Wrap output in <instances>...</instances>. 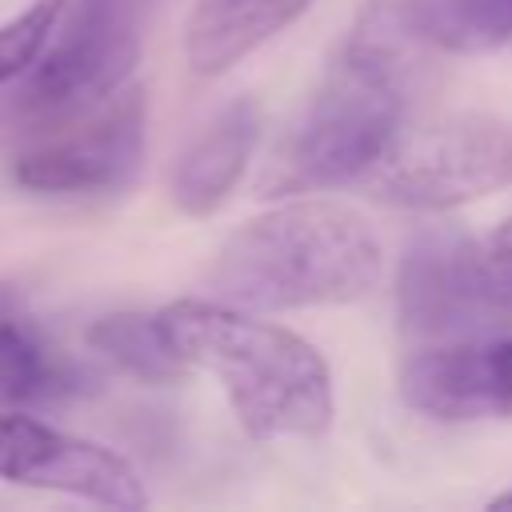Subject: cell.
I'll use <instances>...</instances> for the list:
<instances>
[{"label": "cell", "mask_w": 512, "mask_h": 512, "mask_svg": "<svg viewBox=\"0 0 512 512\" xmlns=\"http://www.w3.org/2000/svg\"><path fill=\"white\" fill-rule=\"evenodd\" d=\"M0 480L68 492L108 508H144L148 492L140 472L112 448L52 428L28 412H0Z\"/></svg>", "instance_id": "ba28073f"}, {"label": "cell", "mask_w": 512, "mask_h": 512, "mask_svg": "<svg viewBox=\"0 0 512 512\" xmlns=\"http://www.w3.org/2000/svg\"><path fill=\"white\" fill-rule=\"evenodd\" d=\"M364 192L388 208L448 212L512 188V120L448 116L396 132L364 172Z\"/></svg>", "instance_id": "5b68a950"}, {"label": "cell", "mask_w": 512, "mask_h": 512, "mask_svg": "<svg viewBox=\"0 0 512 512\" xmlns=\"http://www.w3.org/2000/svg\"><path fill=\"white\" fill-rule=\"evenodd\" d=\"M160 0H68L44 56L12 96V112L48 128L80 116L128 84L144 28Z\"/></svg>", "instance_id": "277c9868"}, {"label": "cell", "mask_w": 512, "mask_h": 512, "mask_svg": "<svg viewBox=\"0 0 512 512\" xmlns=\"http://www.w3.org/2000/svg\"><path fill=\"white\" fill-rule=\"evenodd\" d=\"M404 20L440 52L472 56L512 40V0H400Z\"/></svg>", "instance_id": "7c38bea8"}, {"label": "cell", "mask_w": 512, "mask_h": 512, "mask_svg": "<svg viewBox=\"0 0 512 512\" xmlns=\"http://www.w3.org/2000/svg\"><path fill=\"white\" fill-rule=\"evenodd\" d=\"M260 128L264 116L252 96H236L216 108L172 164V204L184 216H212L244 176L260 144Z\"/></svg>", "instance_id": "30bf717a"}, {"label": "cell", "mask_w": 512, "mask_h": 512, "mask_svg": "<svg viewBox=\"0 0 512 512\" xmlns=\"http://www.w3.org/2000/svg\"><path fill=\"white\" fill-rule=\"evenodd\" d=\"M492 508H512V492H500V496H492Z\"/></svg>", "instance_id": "e0dca14e"}, {"label": "cell", "mask_w": 512, "mask_h": 512, "mask_svg": "<svg viewBox=\"0 0 512 512\" xmlns=\"http://www.w3.org/2000/svg\"><path fill=\"white\" fill-rule=\"evenodd\" d=\"M68 0H32L24 12L0 24V84L24 80L32 64L44 56Z\"/></svg>", "instance_id": "9a60e30c"}, {"label": "cell", "mask_w": 512, "mask_h": 512, "mask_svg": "<svg viewBox=\"0 0 512 512\" xmlns=\"http://www.w3.org/2000/svg\"><path fill=\"white\" fill-rule=\"evenodd\" d=\"M384 248L372 224L324 196H292L240 224L212 268L220 300L252 312L332 308L376 288Z\"/></svg>", "instance_id": "3957f363"}, {"label": "cell", "mask_w": 512, "mask_h": 512, "mask_svg": "<svg viewBox=\"0 0 512 512\" xmlns=\"http://www.w3.org/2000/svg\"><path fill=\"white\" fill-rule=\"evenodd\" d=\"M484 252H488V264L500 280V288L512 296V212L496 224V232L484 240Z\"/></svg>", "instance_id": "2e32d148"}, {"label": "cell", "mask_w": 512, "mask_h": 512, "mask_svg": "<svg viewBox=\"0 0 512 512\" xmlns=\"http://www.w3.org/2000/svg\"><path fill=\"white\" fill-rule=\"evenodd\" d=\"M308 8L312 0H196L184 24V60L196 76H220Z\"/></svg>", "instance_id": "8fae6325"}, {"label": "cell", "mask_w": 512, "mask_h": 512, "mask_svg": "<svg viewBox=\"0 0 512 512\" xmlns=\"http://www.w3.org/2000/svg\"><path fill=\"white\" fill-rule=\"evenodd\" d=\"M144 128V88L124 84L96 108L48 124V132L12 160V180L40 196L116 192L136 176L144 160Z\"/></svg>", "instance_id": "52a82bcc"}, {"label": "cell", "mask_w": 512, "mask_h": 512, "mask_svg": "<svg viewBox=\"0 0 512 512\" xmlns=\"http://www.w3.org/2000/svg\"><path fill=\"white\" fill-rule=\"evenodd\" d=\"M88 344L140 384H176L192 372V364L168 344L160 316L112 312L88 328Z\"/></svg>", "instance_id": "4fadbf2b"}, {"label": "cell", "mask_w": 512, "mask_h": 512, "mask_svg": "<svg viewBox=\"0 0 512 512\" xmlns=\"http://www.w3.org/2000/svg\"><path fill=\"white\" fill-rule=\"evenodd\" d=\"M400 4H376L340 44L316 96L260 176V196H304L360 184L400 132L412 48Z\"/></svg>", "instance_id": "6da1fadb"}, {"label": "cell", "mask_w": 512, "mask_h": 512, "mask_svg": "<svg viewBox=\"0 0 512 512\" xmlns=\"http://www.w3.org/2000/svg\"><path fill=\"white\" fill-rule=\"evenodd\" d=\"M156 316L168 344L220 384L244 436L316 440L332 428V372L324 356L292 328H280L220 296H188Z\"/></svg>", "instance_id": "7a4b0ae2"}, {"label": "cell", "mask_w": 512, "mask_h": 512, "mask_svg": "<svg viewBox=\"0 0 512 512\" xmlns=\"http://www.w3.org/2000/svg\"><path fill=\"white\" fill-rule=\"evenodd\" d=\"M396 320L412 344H448L512 332V296L488 252L456 224L420 228L396 272Z\"/></svg>", "instance_id": "8992f818"}, {"label": "cell", "mask_w": 512, "mask_h": 512, "mask_svg": "<svg viewBox=\"0 0 512 512\" xmlns=\"http://www.w3.org/2000/svg\"><path fill=\"white\" fill-rule=\"evenodd\" d=\"M60 384L52 356L44 352L40 336L16 316V300L0 288V412L24 400H48Z\"/></svg>", "instance_id": "5bb4252c"}, {"label": "cell", "mask_w": 512, "mask_h": 512, "mask_svg": "<svg viewBox=\"0 0 512 512\" xmlns=\"http://www.w3.org/2000/svg\"><path fill=\"white\" fill-rule=\"evenodd\" d=\"M396 388L412 412L448 424L512 416V336L424 344L404 360Z\"/></svg>", "instance_id": "9c48e42d"}]
</instances>
